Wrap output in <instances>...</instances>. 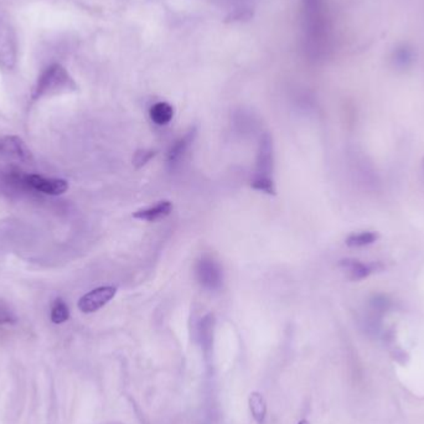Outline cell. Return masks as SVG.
I'll return each mask as SVG.
<instances>
[{
	"label": "cell",
	"mask_w": 424,
	"mask_h": 424,
	"mask_svg": "<svg viewBox=\"0 0 424 424\" xmlns=\"http://www.w3.org/2000/svg\"><path fill=\"white\" fill-rule=\"evenodd\" d=\"M76 89L73 78L60 63H52L41 73L31 92L33 100Z\"/></svg>",
	"instance_id": "obj_1"
},
{
	"label": "cell",
	"mask_w": 424,
	"mask_h": 424,
	"mask_svg": "<svg viewBox=\"0 0 424 424\" xmlns=\"http://www.w3.org/2000/svg\"><path fill=\"white\" fill-rule=\"evenodd\" d=\"M17 61V41L10 22L0 17V68L10 71Z\"/></svg>",
	"instance_id": "obj_2"
},
{
	"label": "cell",
	"mask_w": 424,
	"mask_h": 424,
	"mask_svg": "<svg viewBox=\"0 0 424 424\" xmlns=\"http://www.w3.org/2000/svg\"><path fill=\"white\" fill-rule=\"evenodd\" d=\"M22 184L28 186L29 189L35 190L45 195H63L68 190V183L63 179L45 178L43 175L31 174L25 175L20 179Z\"/></svg>",
	"instance_id": "obj_3"
},
{
	"label": "cell",
	"mask_w": 424,
	"mask_h": 424,
	"mask_svg": "<svg viewBox=\"0 0 424 424\" xmlns=\"http://www.w3.org/2000/svg\"><path fill=\"white\" fill-rule=\"evenodd\" d=\"M196 277L204 288L218 290L222 287V269L211 258H202L196 264Z\"/></svg>",
	"instance_id": "obj_4"
},
{
	"label": "cell",
	"mask_w": 424,
	"mask_h": 424,
	"mask_svg": "<svg viewBox=\"0 0 424 424\" xmlns=\"http://www.w3.org/2000/svg\"><path fill=\"white\" fill-rule=\"evenodd\" d=\"M117 293L114 287H100L96 289L91 290L87 294L81 296L78 301L77 307L84 314L100 310V308L105 307L108 301H111Z\"/></svg>",
	"instance_id": "obj_5"
},
{
	"label": "cell",
	"mask_w": 424,
	"mask_h": 424,
	"mask_svg": "<svg viewBox=\"0 0 424 424\" xmlns=\"http://www.w3.org/2000/svg\"><path fill=\"white\" fill-rule=\"evenodd\" d=\"M0 154L10 156L22 162L33 160V154L25 144V142L17 135H6L0 137Z\"/></svg>",
	"instance_id": "obj_6"
},
{
	"label": "cell",
	"mask_w": 424,
	"mask_h": 424,
	"mask_svg": "<svg viewBox=\"0 0 424 424\" xmlns=\"http://www.w3.org/2000/svg\"><path fill=\"white\" fill-rule=\"evenodd\" d=\"M273 172V143L272 137L264 133L259 140V148L257 154V174L258 176H269Z\"/></svg>",
	"instance_id": "obj_7"
},
{
	"label": "cell",
	"mask_w": 424,
	"mask_h": 424,
	"mask_svg": "<svg viewBox=\"0 0 424 424\" xmlns=\"http://www.w3.org/2000/svg\"><path fill=\"white\" fill-rule=\"evenodd\" d=\"M196 138V128L190 129L188 133L185 134L184 137H181L180 139L176 140L170 151H169V156H167V162L169 164L174 167L175 164H178L180 162V159L185 156V153L188 151L191 144L194 143V140Z\"/></svg>",
	"instance_id": "obj_8"
},
{
	"label": "cell",
	"mask_w": 424,
	"mask_h": 424,
	"mask_svg": "<svg viewBox=\"0 0 424 424\" xmlns=\"http://www.w3.org/2000/svg\"><path fill=\"white\" fill-rule=\"evenodd\" d=\"M213 330H215V318L212 314H209L206 317L201 319L199 324V340H200L201 347L205 352V355L209 356L212 351L213 345Z\"/></svg>",
	"instance_id": "obj_9"
},
{
	"label": "cell",
	"mask_w": 424,
	"mask_h": 424,
	"mask_svg": "<svg viewBox=\"0 0 424 424\" xmlns=\"http://www.w3.org/2000/svg\"><path fill=\"white\" fill-rule=\"evenodd\" d=\"M173 210V205L169 201H160L156 206L148 207L144 210L135 212L133 216L138 220L148 221V222H156L160 218H167V215Z\"/></svg>",
	"instance_id": "obj_10"
},
{
	"label": "cell",
	"mask_w": 424,
	"mask_h": 424,
	"mask_svg": "<svg viewBox=\"0 0 424 424\" xmlns=\"http://www.w3.org/2000/svg\"><path fill=\"white\" fill-rule=\"evenodd\" d=\"M248 406L252 413V417L257 423L262 424L267 414V402L259 392H252L248 398Z\"/></svg>",
	"instance_id": "obj_11"
},
{
	"label": "cell",
	"mask_w": 424,
	"mask_h": 424,
	"mask_svg": "<svg viewBox=\"0 0 424 424\" xmlns=\"http://www.w3.org/2000/svg\"><path fill=\"white\" fill-rule=\"evenodd\" d=\"M149 114H151V121L158 126H167V123H170V121L173 119V107L167 102H158L151 107Z\"/></svg>",
	"instance_id": "obj_12"
},
{
	"label": "cell",
	"mask_w": 424,
	"mask_h": 424,
	"mask_svg": "<svg viewBox=\"0 0 424 424\" xmlns=\"http://www.w3.org/2000/svg\"><path fill=\"white\" fill-rule=\"evenodd\" d=\"M51 321L54 324L66 323L70 319V309L67 307L65 301H62L61 298H57L51 305L50 312Z\"/></svg>",
	"instance_id": "obj_13"
},
{
	"label": "cell",
	"mask_w": 424,
	"mask_h": 424,
	"mask_svg": "<svg viewBox=\"0 0 424 424\" xmlns=\"http://www.w3.org/2000/svg\"><path fill=\"white\" fill-rule=\"evenodd\" d=\"M341 266L345 269L346 272L350 275L351 279H361L368 275L370 269L368 266L357 261H342Z\"/></svg>",
	"instance_id": "obj_14"
},
{
	"label": "cell",
	"mask_w": 424,
	"mask_h": 424,
	"mask_svg": "<svg viewBox=\"0 0 424 424\" xmlns=\"http://www.w3.org/2000/svg\"><path fill=\"white\" fill-rule=\"evenodd\" d=\"M251 186L255 190L266 192L268 195L275 194L273 179L269 178V176H258V175H256L255 179L252 180Z\"/></svg>",
	"instance_id": "obj_15"
},
{
	"label": "cell",
	"mask_w": 424,
	"mask_h": 424,
	"mask_svg": "<svg viewBox=\"0 0 424 424\" xmlns=\"http://www.w3.org/2000/svg\"><path fill=\"white\" fill-rule=\"evenodd\" d=\"M376 236L371 232H363V234H352L347 240L346 243L352 247H360V245H370L374 242Z\"/></svg>",
	"instance_id": "obj_16"
},
{
	"label": "cell",
	"mask_w": 424,
	"mask_h": 424,
	"mask_svg": "<svg viewBox=\"0 0 424 424\" xmlns=\"http://www.w3.org/2000/svg\"><path fill=\"white\" fill-rule=\"evenodd\" d=\"M413 59V51L407 46H402L395 51V63L397 66H408Z\"/></svg>",
	"instance_id": "obj_17"
},
{
	"label": "cell",
	"mask_w": 424,
	"mask_h": 424,
	"mask_svg": "<svg viewBox=\"0 0 424 424\" xmlns=\"http://www.w3.org/2000/svg\"><path fill=\"white\" fill-rule=\"evenodd\" d=\"M17 323V317L15 314L11 312L9 308L6 307V304L0 303V325L3 324H15Z\"/></svg>",
	"instance_id": "obj_18"
},
{
	"label": "cell",
	"mask_w": 424,
	"mask_h": 424,
	"mask_svg": "<svg viewBox=\"0 0 424 424\" xmlns=\"http://www.w3.org/2000/svg\"><path fill=\"white\" fill-rule=\"evenodd\" d=\"M154 156H156V153L151 151H137V153H135V156H134V164H135L137 167H143V165L149 162Z\"/></svg>",
	"instance_id": "obj_19"
},
{
	"label": "cell",
	"mask_w": 424,
	"mask_h": 424,
	"mask_svg": "<svg viewBox=\"0 0 424 424\" xmlns=\"http://www.w3.org/2000/svg\"><path fill=\"white\" fill-rule=\"evenodd\" d=\"M298 424H310V422H308L307 419H301V422H298Z\"/></svg>",
	"instance_id": "obj_20"
}]
</instances>
